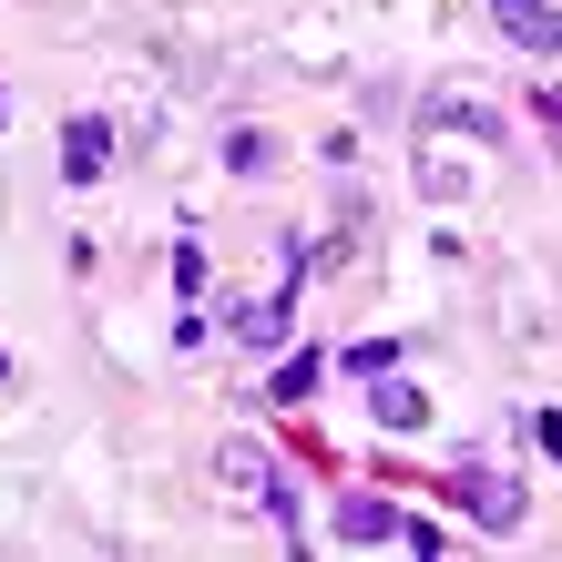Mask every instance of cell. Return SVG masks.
I'll use <instances>...</instances> for the list:
<instances>
[{"label": "cell", "instance_id": "7", "mask_svg": "<svg viewBox=\"0 0 562 562\" xmlns=\"http://www.w3.org/2000/svg\"><path fill=\"white\" fill-rule=\"evenodd\" d=\"M317 379H327V348H286V369L267 379V400H317Z\"/></svg>", "mask_w": 562, "mask_h": 562}, {"label": "cell", "instance_id": "12", "mask_svg": "<svg viewBox=\"0 0 562 562\" xmlns=\"http://www.w3.org/2000/svg\"><path fill=\"white\" fill-rule=\"evenodd\" d=\"M542 123H552V134H562V92H542Z\"/></svg>", "mask_w": 562, "mask_h": 562}, {"label": "cell", "instance_id": "13", "mask_svg": "<svg viewBox=\"0 0 562 562\" xmlns=\"http://www.w3.org/2000/svg\"><path fill=\"white\" fill-rule=\"evenodd\" d=\"M0 369H11V358H0Z\"/></svg>", "mask_w": 562, "mask_h": 562}, {"label": "cell", "instance_id": "10", "mask_svg": "<svg viewBox=\"0 0 562 562\" xmlns=\"http://www.w3.org/2000/svg\"><path fill=\"white\" fill-rule=\"evenodd\" d=\"M175 296H184V307H194V296H205V246H194V236L175 246Z\"/></svg>", "mask_w": 562, "mask_h": 562}, {"label": "cell", "instance_id": "5", "mask_svg": "<svg viewBox=\"0 0 562 562\" xmlns=\"http://www.w3.org/2000/svg\"><path fill=\"white\" fill-rule=\"evenodd\" d=\"M103 164H113V123H61V184H92V175H103Z\"/></svg>", "mask_w": 562, "mask_h": 562}, {"label": "cell", "instance_id": "1", "mask_svg": "<svg viewBox=\"0 0 562 562\" xmlns=\"http://www.w3.org/2000/svg\"><path fill=\"white\" fill-rule=\"evenodd\" d=\"M419 134H460V144H502V92H491V82H471V72L429 82V103H419Z\"/></svg>", "mask_w": 562, "mask_h": 562}, {"label": "cell", "instance_id": "4", "mask_svg": "<svg viewBox=\"0 0 562 562\" xmlns=\"http://www.w3.org/2000/svg\"><path fill=\"white\" fill-rule=\"evenodd\" d=\"M491 31H502V42L512 52H562V11H552V0H491Z\"/></svg>", "mask_w": 562, "mask_h": 562}, {"label": "cell", "instance_id": "11", "mask_svg": "<svg viewBox=\"0 0 562 562\" xmlns=\"http://www.w3.org/2000/svg\"><path fill=\"white\" fill-rule=\"evenodd\" d=\"M532 429H542V450H552V460H562V409H542V419H532Z\"/></svg>", "mask_w": 562, "mask_h": 562}, {"label": "cell", "instance_id": "2", "mask_svg": "<svg viewBox=\"0 0 562 562\" xmlns=\"http://www.w3.org/2000/svg\"><path fill=\"white\" fill-rule=\"evenodd\" d=\"M225 491H236V502H256L277 521L286 542H307V512H296V491L277 481V460H267V440H225Z\"/></svg>", "mask_w": 562, "mask_h": 562}, {"label": "cell", "instance_id": "14", "mask_svg": "<svg viewBox=\"0 0 562 562\" xmlns=\"http://www.w3.org/2000/svg\"><path fill=\"white\" fill-rule=\"evenodd\" d=\"M0 113H11V103H0Z\"/></svg>", "mask_w": 562, "mask_h": 562}, {"label": "cell", "instance_id": "3", "mask_svg": "<svg viewBox=\"0 0 562 562\" xmlns=\"http://www.w3.org/2000/svg\"><path fill=\"white\" fill-rule=\"evenodd\" d=\"M460 502H471L481 532H521V481L512 471H481V460H471V471H460Z\"/></svg>", "mask_w": 562, "mask_h": 562}, {"label": "cell", "instance_id": "6", "mask_svg": "<svg viewBox=\"0 0 562 562\" xmlns=\"http://www.w3.org/2000/svg\"><path fill=\"white\" fill-rule=\"evenodd\" d=\"M369 409H379V429H419L429 419V400H419L409 379H369Z\"/></svg>", "mask_w": 562, "mask_h": 562}, {"label": "cell", "instance_id": "9", "mask_svg": "<svg viewBox=\"0 0 562 562\" xmlns=\"http://www.w3.org/2000/svg\"><path fill=\"white\" fill-rule=\"evenodd\" d=\"M267 164H277L267 134H225V175H267Z\"/></svg>", "mask_w": 562, "mask_h": 562}, {"label": "cell", "instance_id": "8", "mask_svg": "<svg viewBox=\"0 0 562 562\" xmlns=\"http://www.w3.org/2000/svg\"><path fill=\"white\" fill-rule=\"evenodd\" d=\"M400 521H409V512H389V502H348L338 532H348V542H400Z\"/></svg>", "mask_w": 562, "mask_h": 562}]
</instances>
